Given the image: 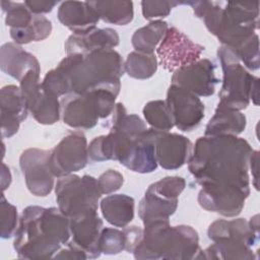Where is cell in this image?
<instances>
[{
    "instance_id": "cell-1",
    "label": "cell",
    "mask_w": 260,
    "mask_h": 260,
    "mask_svg": "<svg viewBox=\"0 0 260 260\" xmlns=\"http://www.w3.org/2000/svg\"><path fill=\"white\" fill-rule=\"evenodd\" d=\"M253 149L236 135L199 137L188 160V169L202 187L250 189L249 159Z\"/></svg>"
},
{
    "instance_id": "cell-2",
    "label": "cell",
    "mask_w": 260,
    "mask_h": 260,
    "mask_svg": "<svg viewBox=\"0 0 260 260\" xmlns=\"http://www.w3.org/2000/svg\"><path fill=\"white\" fill-rule=\"evenodd\" d=\"M92 161L118 160L127 169L140 174L156 170L153 129L146 128L135 114H127L123 104L118 103L112 113L108 135L95 137L87 147Z\"/></svg>"
},
{
    "instance_id": "cell-3",
    "label": "cell",
    "mask_w": 260,
    "mask_h": 260,
    "mask_svg": "<svg viewBox=\"0 0 260 260\" xmlns=\"http://www.w3.org/2000/svg\"><path fill=\"white\" fill-rule=\"evenodd\" d=\"M14 236L19 258H53L70 240L69 218L57 207L30 205L22 210Z\"/></svg>"
},
{
    "instance_id": "cell-4",
    "label": "cell",
    "mask_w": 260,
    "mask_h": 260,
    "mask_svg": "<svg viewBox=\"0 0 260 260\" xmlns=\"http://www.w3.org/2000/svg\"><path fill=\"white\" fill-rule=\"evenodd\" d=\"M56 69L64 78L68 93L78 94L107 89L118 95L121 88L120 78L125 72L124 61L114 49L67 55Z\"/></svg>"
},
{
    "instance_id": "cell-5",
    "label": "cell",
    "mask_w": 260,
    "mask_h": 260,
    "mask_svg": "<svg viewBox=\"0 0 260 260\" xmlns=\"http://www.w3.org/2000/svg\"><path fill=\"white\" fill-rule=\"evenodd\" d=\"M182 4L192 6L195 15L202 19L206 28L215 36L222 46L233 51L257 36L259 27V2L229 1L220 7L212 1H187Z\"/></svg>"
},
{
    "instance_id": "cell-6",
    "label": "cell",
    "mask_w": 260,
    "mask_h": 260,
    "mask_svg": "<svg viewBox=\"0 0 260 260\" xmlns=\"http://www.w3.org/2000/svg\"><path fill=\"white\" fill-rule=\"evenodd\" d=\"M198 233L190 225L172 226L169 219L144 224L142 237L132 254L140 260L196 258L199 253Z\"/></svg>"
},
{
    "instance_id": "cell-7",
    "label": "cell",
    "mask_w": 260,
    "mask_h": 260,
    "mask_svg": "<svg viewBox=\"0 0 260 260\" xmlns=\"http://www.w3.org/2000/svg\"><path fill=\"white\" fill-rule=\"evenodd\" d=\"M217 57L222 69V85L219 90L218 107L241 111L253 101L258 105L259 78L249 73L232 49L220 46Z\"/></svg>"
},
{
    "instance_id": "cell-8",
    "label": "cell",
    "mask_w": 260,
    "mask_h": 260,
    "mask_svg": "<svg viewBox=\"0 0 260 260\" xmlns=\"http://www.w3.org/2000/svg\"><path fill=\"white\" fill-rule=\"evenodd\" d=\"M118 95L107 89L68 93L60 102L63 121L75 129H91L100 119L112 115Z\"/></svg>"
},
{
    "instance_id": "cell-9",
    "label": "cell",
    "mask_w": 260,
    "mask_h": 260,
    "mask_svg": "<svg viewBox=\"0 0 260 260\" xmlns=\"http://www.w3.org/2000/svg\"><path fill=\"white\" fill-rule=\"evenodd\" d=\"M55 193L58 208L68 218L88 211H98L102 196L95 178L74 174L61 177L56 183Z\"/></svg>"
},
{
    "instance_id": "cell-10",
    "label": "cell",
    "mask_w": 260,
    "mask_h": 260,
    "mask_svg": "<svg viewBox=\"0 0 260 260\" xmlns=\"http://www.w3.org/2000/svg\"><path fill=\"white\" fill-rule=\"evenodd\" d=\"M87 141L78 130L70 131L50 150L49 167L55 177L61 178L83 169L88 162Z\"/></svg>"
},
{
    "instance_id": "cell-11",
    "label": "cell",
    "mask_w": 260,
    "mask_h": 260,
    "mask_svg": "<svg viewBox=\"0 0 260 260\" xmlns=\"http://www.w3.org/2000/svg\"><path fill=\"white\" fill-rule=\"evenodd\" d=\"M203 51L202 45L194 43L174 26L168 28L156 48L158 63L170 72L195 63L200 59Z\"/></svg>"
},
{
    "instance_id": "cell-12",
    "label": "cell",
    "mask_w": 260,
    "mask_h": 260,
    "mask_svg": "<svg viewBox=\"0 0 260 260\" xmlns=\"http://www.w3.org/2000/svg\"><path fill=\"white\" fill-rule=\"evenodd\" d=\"M19 83L27 109L38 123L52 125L59 121L60 102L44 89L40 82V72L29 71Z\"/></svg>"
},
{
    "instance_id": "cell-13",
    "label": "cell",
    "mask_w": 260,
    "mask_h": 260,
    "mask_svg": "<svg viewBox=\"0 0 260 260\" xmlns=\"http://www.w3.org/2000/svg\"><path fill=\"white\" fill-rule=\"evenodd\" d=\"M50 150L27 148L20 154L19 166L28 191L40 197L51 193L55 176L49 167Z\"/></svg>"
},
{
    "instance_id": "cell-14",
    "label": "cell",
    "mask_w": 260,
    "mask_h": 260,
    "mask_svg": "<svg viewBox=\"0 0 260 260\" xmlns=\"http://www.w3.org/2000/svg\"><path fill=\"white\" fill-rule=\"evenodd\" d=\"M166 103L175 126L181 131H192L204 118V104L199 96L175 84L169 87Z\"/></svg>"
},
{
    "instance_id": "cell-15",
    "label": "cell",
    "mask_w": 260,
    "mask_h": 260,
    "mask_svg": "<svg viewBox=\"0 0 260 260\" xmlns=\"http://www.w3.org/2000/svg\"><path fill=\"white\" fill-rule=\"evenodd\" d=\"M218 82L215 76V65L208 59H199L184 66L172 76V84L180 86L197 96H209L214 93Z\"/></svg>"
},
{
    "instance_id": "cell-16",
    "label": "cell",
    "mask_w": 260,
    "mask_h": 260,
    "mask_svg": "<svg viewBox=\"0 0 260 260\" xmlns=\"http://www.w3.org/2000/svg\"><path fill=\"white\" fill-rule=\"evenodd\" d=\"M250 189L239 187H202L198 203L205 210L234 217L241 213Z\"/></svg>"
},
{
    "instance_id": "cell-17",
    "label": "cell",
    "mask_w": 260,
    "mask_h": 260,
    "mask_svg": "<svg viewBox=\"0 0 260 260\" xmlns=\"http://www.w3.org/2000/svg\"><path fill=\"white\" fill-rule=\"evenodd\" d=\"M154 154L157 165L166 170H177L188 162L192 142L185 136L153 129Z\"/></svg>"
},
{
    "instance_id": "cell-18",
    "label": "cell",
    "mask_w": 260,
    "mask_h": 260,
    "mask_svg": "<svg viewBox=\"0 0 260 260\" xmlns=\"http://www.w3.org/2000/svg\"><path fill=\"white\" fill-rule=\"evenodd\" d=\"M71 234L70 244L82 250L87 259L101 256L99 239L103 230V220L99 217L98 211H88L69 218Z\"/></svg>"
},
{
    "instance_id": "cell-19",
    "label": "cell",
    "mask_w": 260,
    "mask_h": 260,
    "mask_svg": "<svg viewBox=\"0 0 260 260\" xmlns=\"http://www.w3.org/2000/svg\"><path fill=\"white\" fill-rule=\"evenodd\" d=\"M1 134L10 138L17 133L20 123L27 117L28 109L19 86L10 84L0 90Z\"/></svg>"
},
{
    "instance_id": "cell-20",
    "label": "cell",
    "mask_w": 260,
    "mask_h": 260,
    "mask_svg": "<svg viewBox=\"0 0 260 260\" xmlns=\"http://www.w3.org/2000/svg\"><path fill=\"white\" fill-rule=\"evenodd\" d=\"M58 19L74 35H82L95 28L100 16L88 1H65L58 8Z\"/></svg>"
},
{
    "instance_id": "cell-21",
    "label": "cell",
    "mask_w": 260,
    "mask_h": 260,
    "mask_svg": "<svg viewBox=\"0 0 260 260\" xmlns=\"http://www.w3.org/2000/svg\"><path fill=\"white\" fill-rule=\"evenodd\" d=\"M119 45V36L113 28H94L82 35L72 34L65 43L67 55L86 54L95 50L114 49Z\"/></svg>"
},
{
    "instance_id": "cell-22",
    "label": "cell",
    "mask_w": 260,
    "mask_h": 260,
    "mask_svg": "<svg viewBox=\"0 0 260 260\" xmlns=\"http://www.w3.org/2000/svg\"><path fill=\"white\" fill-rule=\"evenodd\" d=\"M0 67L4 73L18 81L29 71L41 72L38 59L15 43H5L1 46Z\"/></svg>"
},
{
    "instance_id": "cell-23",
    "label": "cell",
    "mask_w": 260,
    "mask_h": 260,
    "mask_svg": "<svg viewBox=\"0 0 260 260\" xmlns=\"http://www.w3.org/2000/svg\"><path fill=\"white\" fill-rule=\"evenodd\" d=\"M207 236L212 242L234 240L243 242L252 248L258 242L259 233L254 231L249 221L244 218L217 219L209 225Z\"/></svg>"
},
{
    "instance_id": "cell-24",
    "label": "cell",
    "mask_w": 260,
    "mask_h": 260,
    "mask_svg": "<svg viewBox=\"0 0 260 260\" xmlns=\"http://www.w3.org/2000/svg\"><path fill=\"white\" fill-rule=\"evenodd\" d=\"M134 199L126 194H113L102 199L100 207L104 218L117 228L127 226L134 218Z\"/></svg>"
},
{
    "instance_id": "cell-25",
    "label": "cell",
    "mask_w": 260,
    "mask_h": 260,
    "mask_svg": "<svg viewBox=\"0 0 260 260\" xmlns=\"http://www.w3.org/2000/svg\"><path fill=\"white\" fill-rule=\"evenodd\" d=\"M178 207V199L164 197L147 188L143 198L138 205V215L143 224L148 222L169 219Z\"/></svg>"
},
{
    "instance_id": "cell-26",
    "label": "cell",
    "mask_w": 260,
    "mask_h": 260,
    "mask_svg": "<svg viewBox=\"0 0 260 260\" xmlns=\"http://www.w3.org/2000/svg\"><path fill=\"white\" fill-rule=\"evenodd\" d=\"M247 125L244 114L240 111L226 109L222 107L216 108L214 115L208 121L205 127V135H238L242 133Z\"/></svg>"
},
{
    "instance_id": "cell-27",
    "label": "cell",
    "mask_w": 260,
    "mask_h": 260,
    "mask_svg": "<svg viewBox=\"0 0 260 260\" xmlns=\"http://www.w3.org/2000/svg\"><path fill=\"white\" fill-rule=\"evenodd\" d=\"M255 255L250 246L234 240H220L213 242L204 251L200 250L195 259H255Z\"/></svg>"
},
{
    "instance_id": "cell-28",
    "label": "cell",
    "mask_w": 260,
    "mask_h": 260,
    "mask_svg": "<svg viewBox=\"0 0 260 260\" xmlns=\"http://www.w3.org/2000/svg\"><path fill=\"white\" fill-rule=\"evenodd\" d=\"M168 28V23L164 20L156 19L150 21L134 31L131 39L133 48L138 52L153 54Z\"/></svg>"
},
{
    "instance_id": "cell-29",
    "label": "cell",
    "mask_w": 260,
    "mask_h": 260,
    "mask_svg": "<svg viewBox=\"0 0 260 260\" xmlns=\"http://www.w3.org/2000/svg\"><path fill=\"white\" fill-rule=\"evenodd\" d=\"M88 3L106 22L125 25L133 19L134 10L131 1H88Z\"/></svg>"
},
{
    "instance_id": "cell-30",
    "label": "cell",
    "mask_w": 260,
    "mask_h": 260,
    "mask_svg": "<svg viewBox=\"0 0 260 260\" xmlns=\"http://www.w3.org/2000/svg\"><path fill=\"white\" fill-rule=\"evenodd\" d=\"M157 69V59L154 54L138 51L129 53L124 62L125 72L135 79H148Z\"/></svg>"
},
{
    "instance_id": "cell-31",
    "label": "cell",
    "mask_w": 260,
    "mask_h": 260,
    "mask_svg": "<svg viewBox=\"0 0 260 260\" xmlns=\"http://www.w3.org/2000/svg\"><path fill=\"white\" fill-rule=\"evenodd\" d=\"M10 37L17 45L40 42L47 39L52 32V22L42 15L34 16L32 22L22 29H10Z\"/></svg>"
},
{
    "instance_id": "cell-32",
    "label": "cell",
    "mask_w": 260,
    "mask_h": 260,
    "mask_svg": "<svg viewBox=\"0 0 260 260\" xmlns=\"http://www.w3.org/2000/svg\"><path fill=\"white\" fill-rule=\"evenodd\" d=\"M142 112L145 121L151 126L152 129L158 131H169L175 126L171 111L166 101L156 100L148 102L144 106Z\"/></svg>"
},
{
    "instance_id": "cell-33",
    "label": "cell",
    "mask_w": 260,
    "mask_h": 260,
    "mask_svg": "<svg viewBox=\"0 0 260 260\" xmlns=\"http://www.w3.org/2000/svg\"><path fill=\"white\" fill-rule=\"evenodd\" d=\"M1 7L5 12V23L10 29H22L27 27L34 20L32 14L26 5L20 2L1 1Z\"/></svg>"
},
{
    "instance_id": "cell-34",
    "label": "cell",
    "mask_w": 260,
    "mask_h": 260,
    "mask_svg": "<svg viewBox=\"0 0 260 260\" xmlns=\"http://www.w3.org/2000/svg\"><path fill=\"white\" fill-rule=\"evenodd\" d=\"M127 237L121 230L114 228H103L100 239L99 248L101 253L106 255H116L126 250Z\"/></svg>"
},
{
    "instance_id": "cell-35",
    "label": "cell",
    "mask_w": 260,
    "mask_h": 260,
    "mask_svg": "<svg viewBox=\"0 0 260 260\" xmlns=\"http://www.w3.org/2000/svg\"><path fill=\"white\" fill-rule=\"evenodd\" d=\"M185 186L186 182L182 177L172 176L165 177L159 181L152 183L148 188L164 197L170 199H178L180 194L185 189Z\"/></svg>"
},
{
    "instance_id": "cell-36",
    "label": "cell",
    "mask_w": 260,
    "mask_h": 260,
    "mask_svg": "<svg viewBox=\"0 0 260 260\" xmlns=\"http://www.w3.org/2000/svg\"><path fill=\"white\" fill-rule=\"evenodd\" d=\"M0 213H1V238H11L17 230V209L14 205L8 202L4 196L1 195L0 201Z\"/></svg>"
},
{
    "instance_id": "cell-37",
    "label": "cell",
    "mask_w": 260,
    "mask_h": 260,
    "mask_svg": "<svg viewBox=\"0 0 260 260\" xmlns=\"http://www.w3.org/2000/svg\"><path fill=\"white\" fill-rule=\"evenodd\" d=\"M178 1H157V0H144L141 2L142 15L145 19L151 20L158 17H166L170 14L172 8L180 5Z\"/></svg>"
},
{
    "instance_id": "cell-38",
    "label": "cell",
    "mask_w": 260,
    "mask_h": 260,
    "mask_svg": "<svg viewBox=\"0 0 260 260\" xmlns=\"http://www.w3.org/2000/svg\"><path fill=\"white\" fill-rule=\"evenodd\" d=\"M96 180H98V186L102 195L103 194L109 195L111 193L116 192L122 187L124 183L123 175L116 170L106 171Z\"/></svg>"
},
{
    "instance_id": "cell-39",
    "label": "cell",
    "mask_w": 260,
    "mask_h": 260,
    "mask_svg": "<svg viewBox=\"0 0 260 260\" xmlns=\"http://www.w3.org/2000/svg\"><path fill=\"white\" fill-rule=\"evenodd\" d=\"M55 259H87L86 254L75 247L74 245L70 244L69 242L65 245V248H61L55 255Z\"/></svg>"
},
{
    "instance_id": "cell-40",
    "label": "cell",
    "mask_w": 260,
    "mask_h": 260,
    "mask_svg": "<svg viewBox=\"0 0 260 260\" xmlns=\"http://www.w3.org/2000/svg\"><path fill=\"white\" fill-rule=\"evenodd\" d=\"M24 4L32 14L41 15L42 13H48L57 5L56 1H24Z\"/></svg>"
},
{
    "instance_id": "cell-41",
    "label": "cell",
    "mask_w": 260,
    "mask_h": 260,
    "mask_svg": "<svg viewBox=\"0 0 260 260\" xmlns=\"http://www.w3.org/2000/svg\"><path fill=\"white\" fill-rule=\"evenodd\" d=\"M258 161H259V151L253 150L249 159V167L251 169L252 177H253V185L256 190L259 189L258 187Z\"/></svg>"
},
{
    "instance_id": "cell-42",
    "label": "cell",
    "mask_w": 260,
    "mask_h": 260,
    "mask_svg": "<svg viewBox=\"0 0 260 260\" xmlns=\"http://www.w3.org/2000/svg\"><path fill=\"white\" fill-rule=\"evenodd\" d=\"M11 183V174L9 168L2 162V171H1V185H2V191H5Z\"/></svg>"
}]
</instances>
